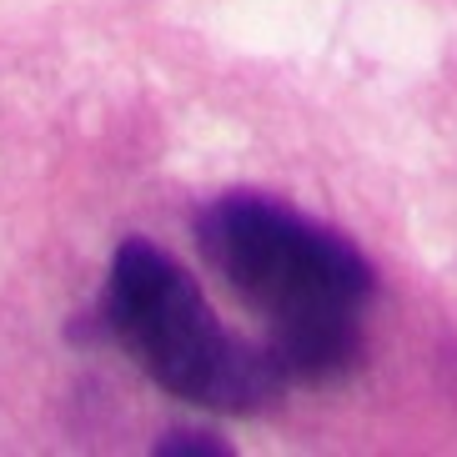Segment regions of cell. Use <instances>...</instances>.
Wrapping results in <instances>:
<instances>
[{
  "label": "cell",
  "instance_id": "obj_1",
  "mask_svg": "<svg viewBox=\"0 0 457 457\" xmlns=\"http://www.w3.org/2000/svg\"><path fill=\"white\" fill-rule=\"evenodd\" d=\"M196 246L267 322V352L282 377L327 382L357 362V317L372 302V267L342 231L271 196L231 191L196 216Z\"/></svg>",
  "mask_w": 457,
  "mask_h": 457
},
{
  "label": "cell",
  "instance_id": "obj_2",
  "mask_svg": "<svg viewBox=\"0 0 457 457\" xmlns=\"http://www.w3.org/2000/svg\"><path fill=\"white\" fill-rule=\"evenodd\" d=\"M106 322L156 387L212 412H256L277 397L271 352L246 347L212 317L187 271L146 237L116 246L106 282Z\"/></svg>",
  "mask_w": 457,
  "mask_h": 457
},
{
  "label": "cell",
  "instance_id": "obj_3",
  "mask_svg": "<svg viewBox=\"0 0 457 457\" xmlns=\"http://www.w3.org/2000/svg\"><path fill=\"white\" fill-rule=\"evenodd\" d=\"M156 453L176 457V453H191V457H227V443H216L206 432H171V437H156Z\"/></svg>",
  "mask_w": 457,
  "mask_h": 457
}]
</instances>
